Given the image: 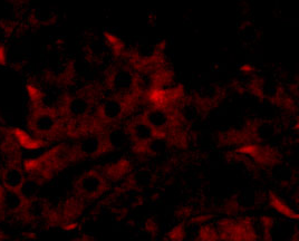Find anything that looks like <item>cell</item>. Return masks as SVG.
<instances>
[{"mask_svg":"<svg viewBox=\"0 0 299 241\" xmlns=\"http://www.w3.org/2000/svg\"><path fill=\"white\" fill-rule=\"evenodd\" d=\"M269 202L271 208H273L276 212H278L279 215H282L283 217H286L291 220L298 219V213L294 211L283 199H280L278 197V195H276L275 193H270Z\"/></svg>","mask_w":299,"mask_h":241,"instance_id":"1","label":"cell"},{"mask_svg":"<svg viewBox=\"0 0 299 241\" xmlns=\"http://www.w3.org/2000/svg\"><path fill=\"white\" fill-rule=\"evenodd\" d=\"M170 237L173 241H182L184 239V231L181 227H176L171 231Z\"/></svg>","mask_w":299,"mask_h":241,"instance_id":"2","label":"cell"},{"mask_svg":"<svg viewBox=\"0 0 299 241\" xmlns=\"http://www.w3.org/2000/svg\"><path fill=\"white\" fill-rule=\"evenodd\" d=\"M240 70H241L243 73H250L255 70V68H253V66L249 65V64H243V65L240 67Z\"/></svg>","mask_w":299,"mask_h":241,"instance_id":"3","label":"cell"},{"mask_svg":"<svg viewBox=\"0 0 299 241\" xmlns=\"http://www.w3.org/2000/svg\"><path fill=\"white\" fill-rule=\"evenodd\" d=\"M292 241H298V239H297V237H296V238H293Z\"/></svg>","mask_w":299,"mask_h":241,"instance_id":"4","label":"cell"}]
</instances>
